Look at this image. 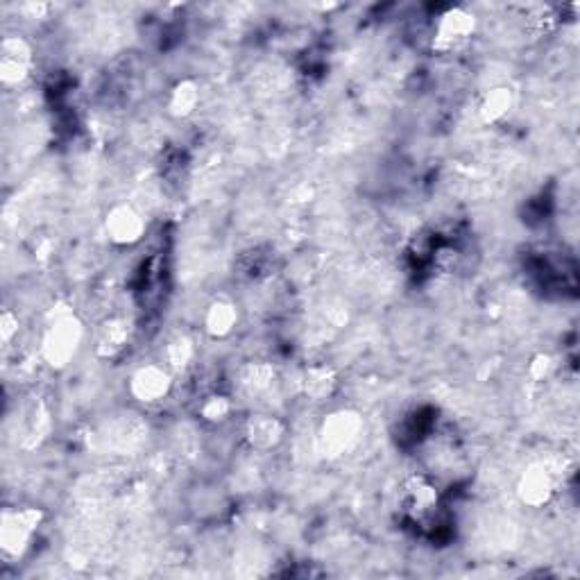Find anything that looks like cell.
<instances>
[{"instance_id":"cell-14","label":"cell","mask_w":580,"mask_h":580,"mask_svg":"<svg viewBox=\"0 0 580 580\" xmlns=\"http://www.w3.org/2000/svg\"><path fill=\"white\" fill-rule=\"evenodd\" d=\"M515 107V93L508 87H494L485 93L479 107V114L485 123H499Z\"/></svg>"},{"instance_id":"cell-3","label":"cell","mask_w":580,"mask_h":580,"mask_svg":"<svg viewBox=\"0 0 580 580\" xmlns=\"http://www.w3.org/2000/svg\"><path fill=\"white\" fill-rule=\"evenodd\" d=\"M399 510L408 524H431L440 513V490L426 476H411L399 490Z\"/></svg>"},{"instance_id":"cell-18","label":"cell","mask_w":580,"mask_h":580,"mask_svg":"<svg viewBox=\"0 0 580 580\" xmlns=\"http://www.w3.org/2000/svg\"><path fill=\"white\" fill-rule=\"evenodd\" d=\"M272 377H275V372H272L268 365H252V368L245 372V386L254 392L266 390Z\"/></svg>"},{"instance_id":"cell-17","label":"cell","mask_w":580,"mask_h":580,"mask_svg":"<svg viewBox=\"0 0 580 580\" xmlns=\"http://www.w3.org/2000/svg\"><path fill=\"white\" fill-rule=\"evenodd\" d=\"M232 402H229L227 395H220V392H211L200 402L198 415L204 422L209 424H223L229 415H232Z\"/></svg>"},{"instance_id":"cell-19","label":"cell","mask_w":580,"mask_h":580,"mask_svg":"<svg viewBox=\"0 0 580 580\" xmlns=\"http://www.w3.org/2000/svg\"><path fill=\"white\" fill-rule=\"evenodd\" d=\"M14 336H19V315L7 309L0 315V338H3L5 345H10Z\"/></svg>"},{"instance_id":"cell-2","label":"cell","mask_w":580,"mask_h":580,"mask_svg":"<svg viewBox=\"0 0 580 580\" xmlns=\"http://www.w3.org/2000/svg\"><path fill=\"white\" fill-rule=\"evenodd\" d=\"M44 522L39 508H5L0 517V553L5 560H19L30 549L34 535Z\"/></svg>"},{"instance_id":"cell-10","label":"cell","mask_w":580,"mask_h":580,"mask_svg":"<svg viewBox=\"0 0 580 580\" xmlns=\"http://www.w3.org/2000/svg\"><path fill=\"white\" fill-rule=\"evenodd\" d=\"M127 345H130V322L123 318H107L98 324L93 347L100 358L114 361V358L123 356Z\"/></svg>"},{"instance_id":"cell-12","label":"cell","mask_w":580,"mask_h":580,"mask_svg":"<svg viewBox=\"0 0 580 580\" xmlns=\"http://www.w3.org/2000/svg\"><path fill=\"white\" fill-rule=\"evenodd\" d=\"M302 390L311 402H329L338 390V374L327 363H318L306 368L302 377Z\"/></svg>"},{"instance_id":"cell-9","label":"cell","mask_w":580,"mask_h":580,"mask_svg":"<svg viewBox=\"0 0 580 580\" xmlns=\"http://www.w3.org/2000/svg\"><path fill=\"white\" fill-rule=\"evenodd\" d=\"M286 435V424L279 420L277 415L257 413L250 415L243 426V438L247 445L257 451L275 449Z\"/></svg>"},{"instance_id":"cell-11","label":"cell","mask_w":580,"mask_h":580,"mask_svg":"<svg viewBox=\"0 0 580 580\" xmlns=\"http://www.w3.org/2000/svg\"><path fill=\"white\" fill-rule=\"evenodd\" d=\"M517 492L526 506L542 508L556 494V483H553V476L547 467H531L519 481Z\"/></svg>"},{"instance_id":"cell-6","label":"cell","mask_w":580,"mask_h":580,"mask_svg":"<svg viewBox=\"0 0 580 580\" xmlns=\"http://www.w3.org/2000/svg\"><path fill=\"white\" fill-rule=\"evenodd\" d=\"M170 390H173V372L164 363L141 365L130 377V395L145 406L164 402Z\"/></svg>"},{"instance_id":"cell-16","label":"cell","mask_w":580,"mask_h":580,"mask_svg":"<svg viewBox=\"0 0 580 580\" xmlns=\"http://www.w3.org/2000/svg\"><path fill=\"white\" fill-rule=\"evenodd\" d=\"M193 358H195V347H193V340L191 338L177 336V338H173L166 345L164 365H166V368L170 372L186 370L193 363Z\"/></svg>"},{"instance_id":"cell-13","label":"cell","mask_w":580,"mask_h":580,"mask_svg":"<svg viewBox=\"0 0 580 580\" xmlns=\"http://www.w3.org/2000/svg\"><path fill=\"white\" fill-rule=\"evenodd\" d=\"M238 327V309L234 302L229 300H216L207 306L204 311V331L213 340H225L236 331Z\"/></svg>"},{"instance_id":"cell-4","label":"cell","mask_w":580,"mask_h":580,"mask_svg":"<svg viewBox=\"0 0 580 580\" xmlns=\"http://www.w3.org/2000/svg\"><path fill=\"white\" fill-rule=\"evenodd\" d=\"M363 433L361 415L354 411H336L327 415L320 426V449L327 458H340L352 451Z\"/></svg>"},{"instance_id":"cell-5","label":"cell","mask_w":580,"mask_h":580,"mask_svg":"<svg viewBox=\"0 0 580 580\" xmlns=\"http://www.w3.org/2000/svg\"><path fill=\"white\" fill-rule=\"evenodd\" d=\"M476 32V16L467 12L465 7H449V10L438 16L433 25L431 46L438 53H451V50L463 48Z\"/></svg>"},{"instance_id":"cell-1","label":"cell","mask_w":580,"mask_h":580,"mask_svg":"<svg viewBox=\"0 0 580 580\" xmlns=\"http://www.w3.org/2000/svg\"><path fill=\"white\" fill-rule=\"evenodd\" d=\"M84 338V327L75 313L62 311L46 324L41 336V356L50 368L62 370L78 356Z\"/></svg>"},{"instance_id":"cell-15","label":"cell","mask_w":580,"mask_h":580,"mask_svg":"<svg viewBox=\"0 0 580 580\" xmlns=\"http://www.w3.org/2000/svg\"><path fill=\"white\" fill-rule=\"evenodd\" d=\"M200 105V87L193 80L177 82L168 93V112L175 118L191 116Z\"/></svg>"},{"instance_id":"cell-8","label":"cell","mask_w":580,"mask_h":580,"mask_svg":"<svg viewBox=\"0 0 580 580\" xmlns=\"http://www.w3.org/2000/svg\"><path fill=\"white\" fill-rule=\"evenodd\" d=\"M109 241L121 247L136 245L145 234V218L134 204H114L105 218Z\"/></svg>"},{"instance_id":"cell-7","label":"cell","mask_w":580,"mask_h":580,"mask_svg":"<svg viewBox=\"0 0 580 580\" xmlns=\"http://www.w3.org/2000/svg\"><path fill=\"white\" fill-rule=\"evenodd\" d=\"M32 68V48L23 37H5L0 44V82L7 89L28 80Z\"/></svg>"}]
</instances>
